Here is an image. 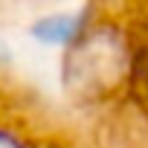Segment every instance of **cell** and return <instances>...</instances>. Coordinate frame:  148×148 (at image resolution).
<instances>
[{
    "mask_svg": "<svg viewBox=\"0 0 148 148\" xmlns=\"http://www.w3.org/2000/svg\"><path fill=\"white\" fill-rule=\"evenodd\" d=\"M79 23H82L79 15H52V18L38 21L32 26V35L44 44H64L79 32Z\"/></svg>",
    "mask_w": 148,
    "mask_h": 148,
    "instance_id": "cell-1",
    "label": "cell"
},
{
    "mask_svg": "<svg viewBox=\"0 0 148 148\" xmlns=\"http://www.w3.org/2000/svg\"><path fill=\"white\" fill-rule=\"evenodd\" d=\"M0 148H21V142H15V139L6 136V134H0Z\"/></svg>",
    "mask_w": 148,
    "mask_h": 148,
    "instance_id": "cell-2",
    "label": "cell"
}]
</instances>
